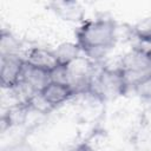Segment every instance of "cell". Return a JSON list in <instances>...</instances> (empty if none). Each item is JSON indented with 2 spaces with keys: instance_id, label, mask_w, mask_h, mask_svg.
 <instances>
[{
  "instance_id": "obj_1",
  "label": "cell",
  "mask_w": 151,
  "mask_h": 151,
  "mask_svg": "<svg viewBox=\"0 0 151 151\" xmlns=\"http://www.w3.org/2000/svg\"><path fill=\"white\" fill-rule=\"evenodd\" d=\"M117 25L112 19L99 18L85 21L76 32L77 44L83 53L97 60L111 50L117 40Z\"/></svg>"
},
{
  "instance_id": "obj_2",
  "label": "cell",
  "mask_w": 151,
  "mask_h": 151,
  "mask_svg": "<svg viewBox=\"0 0 151 151\" xmlns=\"http://www.w3.org/2000/svg\"><path fill=\"white\" fill-rule=\"evenodd\" d=\"M129 87L125 76L118 67L116 70L103 68L96 77H90L86 91L100 99L123 94Z\"/></svg>"
},
{
  "instance_id": "obj_3",
  "label": "cell",
  "mask_w": 151,
  "mask_h": 151,
  "mask_svg": "<svg viewBox=\"0 0 151 151\" xmlns=\"http://www.w3.org/2000/svg\"><path fill=\"white\" fill-rule=\"evenodd\" d=\"M125 76L127 85H133L139 78L151 72V64L147 59L145 50H133L122 60L119 67Z\"/></svg>"
},
{
  "instance_id": "obj_4",
  "label": "cell",
  "mask_w": 151,
  "mask_h": 151,
  "mask_svg": "<svg viewBox=\"0 0 151 151\" xmlns=\"http://www.w3.org/2000/svg\"><path fill=\"white\" fill-rule=\"evenodd\" d=\"M0 59H1V67H0L1 85L4 88L13 90L21 81L26 60L20 58L19 54L0 57Z\"/></svg>"
},
{
  "instance_id": "obj_5",
  "label": "cell",
  "mask_w": 151,
  "mask_h": 151,
  "mask_svg": "<svg viewBox=\"0 0 151 151\" xmlns=\"http://www.w3.org/2000/svg\"><path fill=\"white\" fill-rule=\"evenodd\" d=\"M76 92L77 90L73 85L54 80H51L41 91H39L41 97L52 109H55L57 106L71 99L76 94Z\"/></svg>"
},
{
  "instance_id": "obj_6",
  "label": "cell",
  "mask_w": 151,
  "mask_h": 151,
  "mask_svg": "<svg viewBox=\"0 0 151 151\" xmlns=\"http://www.w3.org/2000/svg\"><path fill=\"white\" fill-rule=\"evenodd\" d=\"M50 81H51V72L50 71L40 68V67H35L26 61L20 83H25L34 92H39Z\"/></svg>"
},
{
  "instance_id": "obj_7",
  "label": "cell",
  "mask_w": 151,
  "mask_h": 151,
  "mask_svg": "<svg viewBox=\"0 0 151 151\" xmlns=\"http://www.w3.org/2000/svg\"><path fill=\"white\" fill-rule=\"evenodd\" d=\"M25 60L35 67H40V68L47 70L50 72H52L58 66V61H57L54 52L47 51V50L40 48V47L31 48L28 51Z\"/></svg>"
},
{
  "instance_id": "obj_8",
  "label": "cell",
  "mask_w": 151,
  "mask_h": 151,
  "mask_svg": "<svg viewBox=\"0 0 151 151\" xmlns=\"http://www.w3.org/2000/svg\"><path fill=\"white\" fill-rule=\"evenodd\" d=\"M53 52L55 54L58 65L70 67L74 61H77L81 51L77 42H64L59 45Z\"/></svg>"
},
{
  "instance_id": "obj_9",
  "label": "cell",
  "mask_w": 151,
  "mask_h": 151,
  "mask_svg": "<svg viewBox=\"0 0 151 151\" xmlns=\"http://www.w3.org/2000/svg\"><path fill=\"white\" fill-rule=\"evenodd\" d=\"M53 11L64 20L78 21L83 18V9L77 2L71 1H57L51 4Z\"/></svg>"
},
{
  "instance_id": "obj_10",
  "label": "cell",
  "mask_w": 151,
  "mask_h": 151,
  "mask_svg": "<svg viewBox=\"0 0 151 151\" xmlns=\"http://www.w3.org/2000/svg\"><path fill=\"white\" fill-rule=\"evenodd\" d=\"M20 50V42L9 32L2 29L0 35V57L18 55Z\"/></svg>"
},
{
  "instance_id": "obj_11",
  "label": "cell",
  "mask_w": 151,
  "mask_h": 151,
  "mask_svg": "<svg viewBox=\"0 0 151 151\" xmlns=\"http://www.w3.org/2000/svg\"><path fill=\"white\" fill-rule=\"evenodd\" d=\"M132 90L142 99H146V100L151 99V72L139 78L132 85Z\"/></svg>"
},
{
  "instance_id": "obj_12",
  "label": "cell",
  "mask_w": 151,
  "mask_h": 151,
  "mask_svg": "<svg viewBox=\"0 0 151 151\" xmlns=\"http://www.w3.org/2000/svg\"><path fill=\"white\" fill-rule=\"evenodd\" d=\"M136 34L140 40L151 42V20L145 21L142 27H138L136 29Z\"/></svg>"
},
{
  "instance_id": "obj_13",
  "label": "cell",
  "mask_w": 151,
  "mask_h": 151,
  "mask_svg": "<svg viewBox=\"0 0 151 151\" xmlns=\"http://www.w3.org/2000/svg\"><path fill=\"white\" fill-rule=\"evenodd\" d=\"M11 151H34L32 149V146L28 144V143H25V142H21V143H18L17 145H14Z\"/></svg>"
},
{
  "instance_id": "obj_14",
  "label": "cell",
  "mask_w": 151,
  "mask_h": 151,
  "mask_svg": "<svg viewBox=\"0 0 151 151\" xmlns=\"http://www.w3.org/2000/svg\"><path fill=\"white\" fill-rule=\"evenodd\" d=\"M71 151H94V150L88 143H80L76 147H73Z\"/></svg>"
},
{
  "instance_id": "obj_15",
  "label": "cell",
  "mask_w": 151,
  "mask_h": 151,
  "mask_svg": "<svg viewBox=\"0 0 151 151\" xmlns=\"http://www.w3.org/2000/svg\"><path fill=\"white\" fill-rule=\"evenodd\" d=\"M146 51V55H147V59H149V61H150V64H151V47L149 48V50H145Z\"/></svg>"
}]
</instances>
